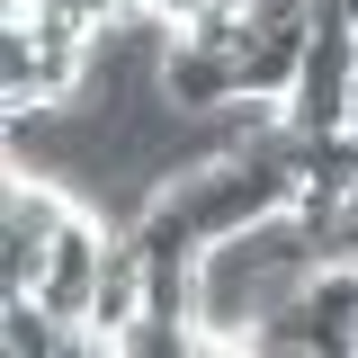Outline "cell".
Segmentation results:
<instances>
[{"label": "cell", "instance_id": "obj_1", "mask_svg": "<svg viewBox=\"0 0 358 358\" xmlns=\"http://www.w3.org/2000/svg\"><path fill=\"white\" fill-rule=\"evenodd\" d=\"M358 117V27L341 0H313V45H305V72L287 90V126L296 134H350Z\"/></svg>", "mask_w": 358, "mask_h": 358}, {"label": "cell", "instance_id": "obj_2", "mask_svg": "<svg viewBox=\"0 0 358 358\" xmlns=\"http://www.w3.org/2000/svg\"><path fill=\"white\" fill-rule=\"evenodd\" d=\"M108 251H117V224L99 215L90 197H72V215H63L54 242H45V268H36L45 313H63V322L90 331V296H99V278H108Z\"/></svg>", "mask_w": 358, "mask_h": 358}, {"label": "cell", "instance_id": "obj_3", "mask_svg": "<svg viewBox=\"0 0 358 358\" xmlns=\"http://www.w3.org/2000/svg\"><path fill=\"white\" fill-rule=\"evenodd\" d=\"M63 215H72V188L63 179L9 171V188H0V287H36L45 242L63 233Z\"/></svg>", "mask_w": 358, "mask_h": 358}, {"label": "cell", "instance_id": "obj_4", "mask_svg": "<svg viewBox=\"0 0 358 358\" xmlns=\"http://www.w3.org/2000/svg\"><path fill=\"white\" fill-rule=\"evenodd\" d=\"M233 90H242V54L197 45V36H171V54H162V99H171L179 117H215Z\"/></svg>", "mask_w": 358, "mask_h": 358}, {"label": "cell", "instance_id": "obj_5", "mask_svg": "<svg viewBox=\"0 0 358 358\" xmlns=\"http://www.w3.org/2000/svg\"><path fill=\"white\" fill-rule=\"evenodd\" d=\"M143 313H152V260H143V242H126V233H117L108 278H99V296H90V341H99V350H117Z\"/></svg>", "mask_w": 358, "mask_h": 358}, {"label": "cell", "instance_id": "obj_6", "mask_svg": "<svg viewBox=\"0 0 358 358\" xmlns=\"http://www.w3.org/2000/svg\"><path fill=\"white\" fill-rule=\"evenodd\" d=\"M305 305H313V331H322V350H350V341H358V260L322 251V268L305 278Z\"/></svg>", "mask_w": 358, "mask_h": 358}, {"label": "cell", "instance_id": "obj_7", "mask_svg": "<svg viewBox=\"0 0 358 358\" xmlns=\"http://www.w3.org/2000/svg\"><path fill=\"white\" fill-rule=\"evenodd\" d=\"M251 27H260V9H251V0H197V9L179 18V36L224 45V54H242V45H251Z\"/></svg>", "mask_w": 358, "mask_h": 358}, {"label": "cell", "instance_id": "obj_8", "mask_svg": "<svg viewBox=\"0 0 358 358\" xmlns=\"http://www.w3.org/2000/svg\"><path fill=\"white\" fill-rule=\"evenodd\" d=\"M350 162H358V126H350Z\"/></svg>", "mask_w": 358, "mask_h": 358}, {"label": "cell", "instance_id": "obj_9", "mask_svg": "<svg viewBox=\"0 0 358 358\" xmlns=\"http://www.w3.org/2000/svg\"><path fill=\"white\" fill-rule=\"evenodd\" d=\"M350 350H358V341H350Z\"/></svg>", "mask_w": 358, "mask_h": 358}]
</instances>
